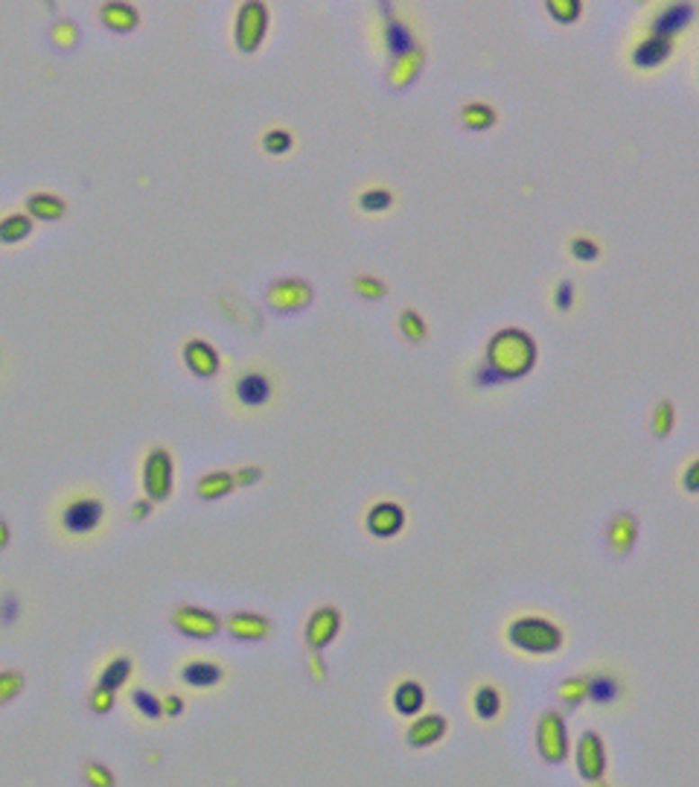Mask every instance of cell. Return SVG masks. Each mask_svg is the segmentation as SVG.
Returning a JSON list of instances; mask_svg holds the SVG:
<instances>
[{
  "instance_id": "cell-1",
  "label": "cell",
  "mask_w": 699,
  "mask_h": 787,
  "mask_svg": "<svg viewBox=\"0 0 699 787\" xmlns=\"http://www.w3.org/2000/svg\"><path fill=\"white\" fill-rule=\"evenodd\" d=\"M539 348L533 336L522 327H505L487 344V371L496 383L524 379L536 367Z\"/></svg>"
},
{
  "instance_id": "cell-2",
  "label": "cell",
  "mask_w": 699,
  "mask_h": 787,
  "mask_svg": "<svg viewBox=\"0 0 699 787\" xmlns=\"http://www.w3.org/2000/svg\"><path fill=\"white\" fill-rule=\"evenodd\" d=\"M505 638L513 650L533 659L554 656L566 647V630L554 619L536 616V612H524V616L510 619L505 627Z\"/></svg>"
},
{
  "instance_id": "cell-3",
  "label": "cell",
  "mask_w": 699,
  "mask_h": 787,
  "mask_svg": "<svg viewBox=\"0 0 699 787\" xmlns=\"http://www.w3.org/2000/svg\"><path fill=\"white\" fill-rule=\"evenodd\" d=\"M105 513H108V505H105V499L100 493H91V490H76V493H70L58 505L56 522H58V531L65 537L88 539V537L103 531Z\"/></svg>"
},
{
  "instance_id": "cell-4",
  "label": "cell",
  "mask_w": 699,
  "mask_h": 787,
  "mask_svg": "<svg viewBox=\"0 0 699 787\" xmlns=\"http://www.w3.org/2000/svg\"><path fill=\"white\" fill-rule=\"evenodd\" d=\"M583 676L586 685V703H592L600 711H621L630 703V680L623 671L604 665V668H588Z\"/></svg>"
},
{
  "instance_id": "cell-5",
  "label": "cell",
  "mask_w": 699,
  "mask_h": 787,
  "mask_svg": "<svg viewBox=\"0 0 699 787\" xmlns=\"http://www.w3.org/2000/svg\"><path fill=\"white\" fill-rule=\"evenodd\" d=\"M175 490V461L166 447H152L143 458V493L152 505H164Z\"/></svg>"
},
{
  "instance_id": "cell-6",
  "label": "cell",
  "mask_w": 699,
  "mask_h": 787,
  "mask_svg": "<svg viewBox=\"0 0 699 787\" xmlns=\"http://www.w3.org/2000/svg\"><path fill=\"white\" fill-rule=\"evenodd\" d=\"M536 749L548 764H566L571 755V735L569 723L557 709L542 711V718L536 723Z\"/></svg>"
},
{
  "instance_id": "cell-7",
  "label": "cell",
  "mask_w": 699,
  "mask_h": 787,
  "mask_svg": "<svg viewBox=\"0 0 699 787\" xmlns=\"http://www.w3.org/2000/svg\"><path fill=\"white\" fill-rule=\"evenodd\" d=\"M574 767H578V776L586 784H597L606 779L609 753H606V741L600 737L597 729L580 732L578 744H574Z\"/></svg>"
},
{
  "instance_id": "cell-8",
  "label": "cell",
  "mask_w": 699,
  "mask_h": 787,
  "mask_svg": "<svg viewBox=\"0 0 699 787\" xmlns=\"http://www.w3.org/2000/svg\"><path fill=\"white\" fill-rule=\"evenodd\" d=\"M268 6L263 0H245L237 12V47L242 53H256L268 32Z\"/></svg>"
},
{
  "instance_id": "cell-9",
  "label": "cell",
  "mask_w": 699,
  "mask_h": 787,
  "mask_svg": "<svg viewBox=\"0 0 699 787\" xmlns=\"http://www.w3.org/2000/svg\"><path fill=\"white\" fill-rule=\"evenodd\" d=\"M265 301L274 312H300L312 303V283L303 277H280L265 292Z\"/></svg>"
},
{
  "instance_id": "cell-10",
  "label": "cell",
  "mask_w": 699,
  "mask_h": 787,
  "mask_svg": "<svg viewBox=\"0 0 699 787\" xmlns=\"http://www.w3.org/2000/svg\"><path fill=\"white\" fill-rule=\"evenodd\" d=\"M173 627L187 638H199V642H207L222 633V619L216 612L204 610V607H195V604H181L173 610Z\"/></svg>"
},
{
  "instance_id": "cell-11",
  "label": "cell",
  "mask_w": 699,
  "mask_h": 787,
  "mask_svg": "<svg viewBox=\"0 0 699 787\" xmlns=\"http://www.w3.org/2000/svg\"><path fill=\"white\" fill-rule=\"evenodd\" d=\"M233 397H237V403L248 412L263 409V405H268L274 397L272 376H268L265 371H256V367L242 371L237 379H233Z\"/></svg>"
},
{
  "instance_id": "cell-12",
  "label": "cell",
  "mask_w": 699,
  "mask_h": 787,
  "mask_svg": "<svg viewBox=\"0 0 699 787\" xmlns=\"http://www.w3.org/2000/svg\"><path fill=\"white\" fill-rule=\"evenodd\" d=\"M225 676H228V668L216 659L195 656L178 665V680L187 688H193V692H213V688L225 683Z\"/></svg>"
},
{
  "instance_id": "cell-13",
  "label": "cell",
  "mask_w": 699,
  "mask_h": 787,
  "mask_svg": "<svg viewBox=\"0 0 699 787\" xmlns=\"http://www.w3.org/2000/svg\"><path fill=\"white\" fill-rule=\"evenodd\" d=\"M449 735V718L440 711H423V715L411 718L406 729V744L411 749H432Z\"/></svg>"
},
{
  "instance_id": "cell-14",
  "label": "cell",
  "mask_w": 699,
  "mask_h": 787,
  "mask_svg": "<svg viewBox=\"0 0 699 787\" xmlns=\"http://www.w3.org/2000/svg\"><path fill=\"white\" fill-rule=\"evenodd\" d=\"M341 612L338 607H318L309 621H306V645L312 647V654H321L324 647H329L341 633Z\"/></svg>"
},
{
  "instance_id": "cell-15",
  "label": "cell",
  "mask_w": 699,
  "mask_h": 787,
  "mask_svg": "<svg viewBox=\"0 0 699 787\" xmlns=\"http://www.w3.org/2000/svg\"><path fill=\"white\" fill-rule=\"evenodd\" d=\"M364 528L367 534L376 539L397 537L402 534V528H406V508H402L399 502H376L364 516Z\"/></svg>"
},
{
  "instance_id": "cell-16",
  "label": "cell",
  "mask_w": 699,
  "mask_h": 787,
  "mask_svg": "<svg viewBox=\"0 0 699 787\" xmlns=\"http://www.w3.org/2000/svg\"><path fill=\"white\" fill-rule=\"evenodd\" d=\"M470 711L481 727H493L505 715V692L496 683H481L470 694Z\"/></svg>"
},
{
  "instance_id": "cell-17",
  "label": "cell",
  "mask_w": 699,
  "mask_h": 787,
  "mask_svg": "<svg viewBox=\"0 0 699 787\" xmlns=\"http://www.w3.org/2000/svg\"><path fill=\"white\" fill-rule=\"evenodd\" d=\"M181 359H184V365H187V371L193 376H199V379H211V376H216L219 371H222V359H219L216 348L211 341H204V339L184 341Z\"/></svg>"
},
{
  "instance_id": "cell-18",
  "label": "cell",
  "mask_w": 699,
  "mask_h": 787,
  "mask_svg": "<svg viewBox=\"0 0 699 787\" xmlns=\"http://www.w3.org/2000/svg\"><path fill=\"white\" fill-rule=\"evenodd\" d=\"M696 15V6L694 4H668L665 9H659L653 15V23H650V32L656 35H665V39H677L679 32H685L694 23Z\"/></svg>"
},
{
  "instance_id": "cell-19",
  "label": "cell",
  "mask_w": 699,
  "mask_h": 787,
  "mask_svg": "<svg viewBox=\"0 0 699 787\" xmlns=\"http://www.w3.org/2000/svg\"><path fill=\"white\" fill-rule=\"evenodd\" d=\"M228 627V633L239 642H263V638L272 636V621L260 612H251V610H239V612H230V616L222 621Z\"/></svg>"
},
{
  "instance_id": "cell-20",
  "label": "cell",
  "mask_w": 699,
  "mask_h": 787,
  "mask_svg": "<svg viewBox=\"0 0 699 787\" xmlns=\"http://www.w3.org/2000/svg\"><path fill=\"white\" fill-rule=\"evenodd\" d=\"M606 543L612 548V555L618 557L630 555L635 543H639V520H635L630 511H618L606 525Z\"/></svg>"
},
{
  "instance_id": "cell-21",
  "label": "cell",
  "mask_w": 699,
  "mask_h": 787,
  "mask_svg": "<svg viewBox=\"0 0 699 787\" xmlns=\"http://www.w3.org/2000/svg\"><path fill=\"white\" fill-rule=\"evenodd\" d=\"M670 56H673V41L656 32L644 35V39L632 47V65L639 70H656L665 65Z\"/></svg>"
},
{
  "instance_id": "cell-22",
  "label": "cell",
  "mask_w": 699,
  "mask_h": 787,
  "mask_svg": "<svg viewBox=\"0 0 699 787\" xmlns=\"http://www.w3.org/2000/svg\"><path fill=\"white\" fill-rule=\"evenodd\" d=\"M426 697H428L426 685L420 680H402L394 685V692H390V709H394L399 718H417L423 715Z\"/></svg>"
},
{
  "instance_id": "cell-23",
  "label": "cell",
  "mask_w": 699,
  "mask_h": 787,
  "mask_svg": "<svg viewBox=\"0 0 699 787\" xmlns=\"http://www.w3.org/2000/svg\"><path fill=\"white\" fill-rule=\"evenodd\" d=\"M27 213L32 222H58V219L67 216V202L61 199L58 193H47V190H39V193H30L27 195Z\"/></svg>"
},
{
  "instance_id": "cell-24",
  "label": "cell",
  "mask_w": 699,
  "mask_h": 787,
  "mask_svg": "<svg viewBox=\"0 0 699 787\" xmlns=\"http://www.w3.org/2000/svg\"><path fill=\"white\" fill-rule=\"evenodd\" d=\"M100 21H103L105 30L126 35V32L140 27V12H138V6L126 4V0H108V4L100 6Z\"/></svg>"
},
{
  "instance_id": "cell-25",
  "label": "cell",
  "mask_w": 699,
  "mask_h": 787,
  "mask_svg": "<svg viewBox=\"0 0 699 787\" xmlns=\"http://www.w3.org/2000/svg\"><path fill=\"white\" fill-rule=\"evenodd\" d=\"M385 47H388V53L394 59L417 50V35H414L411 23L397 18V15H388V21H385Z\"/></svg>"
},
{
  "instance_id": "cell-26",
  "label": "cell",
  "mask_w": 699,
  "mask_h": 787,
  "mask_svg": "<svg viewBox=\"0 0 699 787\" xmlns=\"http://www.w3.org/2000/svg\"><path fill=\"white\" fill-rule=\"evenodd\" d=\"M233 487H237V482H233L230 470H211V473L199 475V482H195V496H199L202 502H219V499H228L233 493Z\"/></svg>"
},
{
  "instance_id": "cell-27",
  "label": "cell",
  "mask_w": 699,
  "mask_h": 787,
  "mask_svg": "<svg viewBox=\"0 0 699 787\" xmlns=\"http://www.w3.org/2000/svg\"><path fill=\"white\" fill-rule=\"evenodd\" d=\"M423 61H426V53L417 47V50L406 53L390 61V70H388V85L390 88H408V85L420 77L423 70Z\"/></svg>"
},
{
  "instance_id": "cell-28",
  "label": "cell",
  "mask_w": 699,
  "mask_h": 787,
  "mask_svg": "<svg viewBox=\"0 0 699 787\" xmlns=\"http://www.w3.org/2000/svg\"><path fill=\"white\" fill-rule=\"evenodd\" d=\"M131 674H134V662H131V656H112L103 665V671H100V676H96V685H103V688H108V692H114V694H120L122 688L129 685V680H131Z\"/></svg>"
},
{
  "instance_id": "cell-29",
  "label": "cell",
  "mask_w": 699,
  "mask_h": 787,
  "mask_svg": "<svg viewBox=\"0 0 699 787\" xmlns=\"http://www.w3.org/2000/svg\"><path fill=\"white\" fill-rule=\"evenodd\" d=\"M35 231V222L27 213H9L0 219V245H18L30 240Z\"/></svg>"
},
{
  "instance_id": "cell-30",
  "label": "cell",
  "mask_w": 699,
  "mask_h": 787,
  "mask_svg": "<svg viewBox=\"0 0 699 787\" xmlns=\"http://www.w3.org/2000/svg\"><path fill=\"white\" fill-rule=\"evenodd\" d=\"M129 700H131V709L138 711V715L143 718V720H149V723H157V720H164V706H161V694H155V692H149V688H134V692L129 694Z\"/></svg>"
},
{
  "instance_id": "cell-31",
  "label": "cell",
  "mask_w": 699,
  "mask_h": 787,
  "mask_svg": "<svg viewBox=\"0 0 699 787\" xmlns=\"http://www.w3.org/2000/svg\"><path fill=\"white\" fill-rule=\"evenodd\" d=\"M496 120H498L496 108L487 105V103H470V105L461 108V122L470 131H487V129H493Z\"/></svg>"
},
{
  "instance_id": "cell-32",
  "label": "cell",
  "mask_w": 699,
  "mask_h": 787,
  "mask_svg": "<svg viewBox=\"0 0 699 787\" xmlns=\"http://www.w3.org/2000/svg\"><path fill=\"white\" fill-rule=\"evenodd\" d=\"M27 688V676L18 668H4L0 671V706H9L12 700H18Z\"/></svg>"
},
{
  "instance_id": "cell-33",
  "label": "cell",
  "mask_w": 699,
  "mask_h": 787,
  "mask_svg": "<svg viewBox=\"0 0 699 787\" xmlns=\"http://www.w3.org/2000/svg\"><path fill=\"white\" fill-rule=\"evenodd\" d=\"M673 426H677V409H673L670 400H661L653 409V417H650V429L659 440H665L673 432Z\"/></svg>"
},
{
  "instance_id": "cell-34",
  "label": "cell",
  "mask_w": 699,
  "mask_h": 787,
  "mask_svg": "<svg viewBox=\"0 0 699 787\" xmlns=\"http://www.w3.org/2000/svg\"><path fill=\"white\" fill-rule=\"evenodd\" d=\"M557 697L560 703H566L569 709H580L586 703V685H583V676L574 674V676H566L560 685H557Z\"/></svg>"
},
{
  "instance_id": "cell-35",
  "label": "cell",
  "mask_w": 699,
  "mask_h": 787,
  "mask_svg": "<svg viewBox=\"0 0 699 787\" xmlns=\"http://www.w3.org/2000/svg\"><path fill=\"white\" fill-rule=\"evenodd\" d=\"M390 204H394V193L388 187H371L359 195V207L364 213H385L390 211Z\"/></svg>"
},
{
  "instance_id": "cell-36",
  "label": "cell",
  "mask_w": 699,
  "mask_h": 787,
  "mask_svg": "<svg viewBox=\"0 0 699 787\" xmlns=\"http://www.w3.org/2000/svg\"><path fill=\"white\" fill-rule=\"evenodd\" d=\"M399 330H402V336H406L408 341H414V344H423L428 339L426 318L417 312V310H402V315H399Z\"/></svg>"
},
{
  "instance_id": "cell-37",
  "label": "cell",
  "mask_w": 699,
  "mask_h": 787,
  "mask_svg": "<svg viewBox=\"0 0 699 787\" xmlns=\"http://www.w3.org/2000/svg\"><path fill=\"white\" fill-rule=\"evenodd\" d=\"M545 9H548V15L554 18L557 23H562V27H569V23H574V21L583 15V4H580V0H548Z\"/></svg>"
},
{
  "instance_id": "cell-38",
  "label": "cell",
  "mask_w": 699,
  "mask_h": 787,
  "mask_svg": "<svg viewBox=\"0 0 699 787\" xmlns=\"http://www.w3.org/2000/svg\"><path fill=\"white\" fill-rule=\"evenodd\" d=\"M82 776H85V784L88 787H114L117 784L114 770L103 764V761H88L82 770Z\"/></svg>"
},
{
  "instance_id": "cell-39",
  "label": "cell",
  "mask_w": 699,
  "mask_h": 787,
  "mask_svg": "<svg viewBox=\"0 0 699 787\" xmlns=\"http://www.w3.org/2000/svg\"><path fill=\"white\" fill-rule=\"evenodd\" d=\"M50 39L61 47V50H67V47H76V41H79V23L76 21H67V18L53 21Z\"/></svg>"
},
{
  "instance_id": "cell-40",
  "label": "cell",
  "mask_w": 699,
  "mask_h": 787,
  "mask_svg": "<svg viewBox=\"0 0 699 787\" xmlns=\"http://www.w3.org/2000/svg\"><path fill=\"white\" fill-rule=\"evenodd\" d=\"M353 292L362 294V298H367V301H382L388 294V286H385V280H379L373 275H359L353 280Z\"/></svg>"
},
{
  "instance_id": "cell-41",
  "label": "cell",
  "mask_w": 699,
  "mask_h": 787,
  "mask_svg": "<svg viewBox=\"0 0 699 787\" xmlns=\"http://www.w3.org/2000/svg\"><path fill=\"white\" fill-rule=\"evenodd\" d=\"M291 146H294V138L289 129H268L263 134V149L268 155H286Z\"/></svg>"
},
{
  "instance_id": "cell-42",
  "label": "cell",
  "mask_w": 699,
  "mask_h": 787,
  "mask_svg": "<svg viewBox=\"0 0 699 787\" xmlns=\"http://www.w3.org/2000/svg\"><path fill=\"white\" fill-rule=\"evenodd\" d=\"M114 703H117V694L94 683L91 694H88V709L94 711V715H108V711L114 709Z\"/></svg>"
},
{
  "instance_id": "cell-43",
  "label": "cell",
  "mask_w": 699,
  "mask_h": 787,
  "mask_svg": "<svg viewBox=\"0 0 699 787\" xmlns=\"http://www.w3.org/2000/svg\"><path fill=\"white\" fill-rule=\"evenodd\" d=\"M569 251H571L574 260H580V263H595L597 257H600V245H597L595 240H588V237H574L571 245H569Z\"/></svg>"
},
{
  "instance_id": "cell-44",
  "label": "cell",
  "mask_w": 699,
  "mask_h": 787,
  "mask_svg": "<svg viewBox=\"0 0 699 787\" xmlns=\"http://www.w3.org/2000/svg\"><path fill=\"white\" fill-rule=\"evenodd\" d=\"M554 306L560 312H569L574 306V283L571 280H560L554 289Z\"/></svg>"
},
{
  "instance_id": "cell-45",
  "label": "cell",
  "mask_w": 699,
  "mask_h": 787,
  "mask_svg": "<svg viewBox=\"0 0 699 787\" xmlns=\"http://www.w3.org/2000/svg\"><path fill=\"white\" fill-rule=\"evenodd\" d=\"M18 612H21V601L12 593L4 595V601H0V624L12 627V624H15V619H18Z\"/></svg>"
},
{
  "instance_id": "cell-46",
  "label": "cell",
  "mask_w": 699,
  "mask_h": 787,
  "mask_svg": "<svg viewBox=\"0 0 699 787\" xmlns=\"http://www.w3.org/2000/svg\"><path fill=\"white\" fill-rule=\"evenodd\" d=\"M161 706H164V718H181L184 709H187V700H184L181 694L169 692L161 697Z\"/></svg>"
},
{
  "instance_id": "cell-47",
  "label": "cell",
  "mask_w": 699,
  "mask_h": 787,
  "mask_svg": "<svg viewBox=\"0 0 699 787\" xmlns=\"http://www.w3.org/2000/svg\"><path fill=\"white\" fill-rule=\"evenodd\" d=\"M263 478V470L260 466H239L237 473H233V482H237V487H251Z\"/></svg>"
},
{
  "instance_id": "cell-48",
  "label": "cell",
  "mask_w": 699,
  "mask_h": 787,
  "mask_svg": "<svg viewBox=\"0 0 699 787\" xmlns=\"http://www.w3.org/2000/svg\"><path fill=\"white\" fill-rule=\"evenodd\" d=\"M682 484L688 493H699V461L688 464V470H685V475H682Z\"/></svg>"
},
{
  "instance_id": "cell-49",
  "label": "cell",
  "mask_w": 699,
  "mask_h": 787,
  "mask_svg": "<svg viewBox=\"0 0 699 787\" xmlns=\"http://www.w3.org/2000/svg\"><path fill=\"white\" fill-rule=\"evenodd\" d=\"M152 511H155V505H152L149 499H138V502H134V505H131V520H134V522H140V520H146V516H149Z\"/></svg>"
},
{
  "instance_id": "cell-50",
  "label": "cell",
  "mask_w": 699,
  "mask_h": 787,
  "mask_svg": "<svg viewBox=\"0 0 699 787\" xmlns=\"http://www.w3.org/2000/svg\"><path fill=\"white\" fill-rule=\"evenodd\" d=\"M9 543H12V528H9V522L4 520V516H0V551L9 548Z\"/></svg>"
},
{
  "instance_id": "cell-51",
  "label": "cell",
  "mask_w": 699,
  "mask_h": 787,
  "mask_svg": "<svg viewBox=\"0 0 699 787\" xmlns=\"http://www.w3.org/2000/svg\"><path fill=\"white\" fill-rule=\"evenodd\" d=\"M309 665H312V674L318 676V680H321V676H324V671H327V665H324V659H321V654H312V659H309Z\"/></svg>"
},
{
  "instance_id": "cell-52",
  "label": "cell",
  "mask_w": 699,
  "mask_h": 787,
  "mask_svg": "<svg viewBox=\"0 0 699 787\" xmlns=\"http://www.w3.org/2000/svg\"><path fill=\"white\" fill-rule=\"evenodd\" d=\"M592 787H612V784H606V782H597V784H592Z\"/></svg>"
},
{
  "instance_id": "cell-53",
  "label": "cell",
  "mask_w": 699,
  "mask_h": 787,
  "mask_svg": "<svg viewBox=\"0 0 699 787\" xmlns=\"http://www.w3.org/2000/svg\"><path fill=\"white\" fill-rule=\"evenodd\" d=\"M0 374H4V353H0Z\"/></svg>"
}]
</instances>
